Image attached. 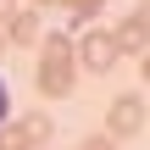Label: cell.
I'll return each instance as SVG.
<instances>
[{"mask_svg":"<svg viewBox=\"0 0 150 150\" xmlns=\"http://www.w3.org/2000/svg\"><path fill=\"white\" fill-rule=\"evenodd\" d=\"M78 45L67 39V33H45L39 39V72H33V83H39V95L45 100H67L72 89H78Z\"/></svg>","mask_w":150,"mask_h":150,"instance_id":"1","label":"cell"},{"mask_svg":"<svg viewBox=\"0 0 150 150\" xmlns=\"http://www.w3.org/2000/svg\"><path fill=\"white\" fill-rule=\"evenodd\" d=\"M72 45H78V67H83V72H111V67L122 61V45H117L111 28H95V22H89V28H78Z\"/></svg>","mask_w":150,"mask_h":150,"instance_id":"2","label":"cell"},{"mask_svg":"<svg viewBox=\"0 0 150 150\" xmlns=\"http://www.w3.org/2000/svg\"><path fill=\"white\" fill-rule=\"evenodd\" d=\"M145 117H150L145 95H117L111 111H106V134H111V139H134V134L145 128Z\"/></svg>","mask_w":150,"mask_h":150,"instance_id":"3","label":"cell"},{"mask_svg":"<svg viewBox=\"0 0 150 150\" xmlns=\"http://www.w3.org/2000/svg\"><path fill=\"white\" fill-rule=\"evenodd\" d=\"M11 134H17V145H22V150L56 145V122H50L45 111H28V117H17V122H11Z\"/></svg>","mask_w":150,"mask_h":150,"instance_id":"4","label":"cell"},{"mask_svg":"<svg viewBox=\"0 0 150 150\" xmlns=\"http://www.w3.org/2000/svg\"><path fill=\"white\" fill-rule=\"evenodd\" d=\"M0 33H6V45H17V50H22V45H39V39H45V28H39V11H28V6H17V17H11V22H6Z\"/></svg>","mask_w":150,"mask_h":150,"instance_id":"5","label":"cell"},{"mask_svg":"<svg viewBox=\"0 0 150 150\" xmlns=\"http://www.w3.org/2000/svg\"><path fill=\"white\" fill-rule=\"evenodd\" d=\"M111 33H117L122 56H145V50H150V22L139 17V11H134V17H122V22H117Z\"/></svg>","mask_w":150,"mask_h":150,"instance_id":"6","label":"cell"},{"mask_svg":"<svg viewBox=\"0 0 150 150\" xmlns=\"http://www.w3.org/2000/svg\"><path fill=\"white\" fill-rule=\"evenodd\" d=\"M56 6H61V17L72 28H89L95 17H106V0H56Z\"/></svg>","mask_w":150,"mask_h":150,"instance_id":"7","label":"cell"},{"mask_svg":"<svg viewBox=\"0 0 150 150\" xmlns=\"http://www.w3.org/2000/svg\"><path fill=\"white\" fill-rule=\"evenodd\" d=\"M117 145H122V139H111V134H89L78 150H117Z\"/></svg>","mask_w":150,"mask_h":150,"instance_id":"8","label":"cell"},{"mask_svg":"<svg viewBox=\"0 0 150 150\" xmlns=\"http://www.w3.org/2000/svg\"><path fill=\"white\" fill-rule=\"evenodd\" d=\"M0 122H11V83L0 78Z\"/></svg>","mask_w":150,"mask_h":150,"instance_id":"9","label":"cell"},{"mask_svg":"<svg viewBox=\"0 0 150 150\" xmlns=\"http://www.w3.org/2000/svg\"><path fill=\"white\" fill-rule=\"evenodd\" d=\"M11 17H17V0H0V28H6Z\"/></svg>","mask_w":150,"mask_h":150,"instance_id":"10","label":"cell"},{"mask_svg":"<svg viewBox=\"0 0 150 150\" xmlns=\"http://www.w3.org/2000/svg\"><path fill=\"white\" fill-rule=\"evenodd\" d=\"M134 11H139V17H145V22H150V0H134Z\"/></svg>","mask_w":150,"mask_h":150,"instance_id":"11","label":"cell"},{"mask_svg":"<svg viewBox=\"0 0 150 150\" xmlns=\"http://www.w3.org/2000/svg\"><path fill=\"white\" fill-rule=\"evenodd\" d=\"M139 72H145V83H150V50H145V56H139Z\"/></svg>","mask_w":150,"mask_h":150,"instance_id":"12","label":"cell"},{"mask_svg":"<svg viewBox=\"0 0 150 150\" xmlns=\"http://www.w3.org/2000/svg\"><path fill=\"white\" fill-rule=\"evenodd\" d=\"M0 56H6V33H0Z\"/></svg>","mask_w":150,"mask_h":150,"instance_id":"13","label":"cell"},{"mask_svg":"<svg viewBox=\"0 0 150 150\" xmlns=\"http://www.w3.org/2000/svg\"><path fill=\"white\" fill-rule=\"evenodd\" d=\"M33 6H56V0H33Z\"/></svg>","mask_w":150,"mask_h":150,"instance_id":"14","label":"cell"},{"mask_svg":"<svg viewBox=\"0 0 150 150\" xmlns=\"http://www.w3.org/2000/svg\"><path fill=\"white\" fill-rule=\"evenodd\" d=\"M39 150H56V145H39Z\"/></svg>","mask_w":150,"mask_h":150,"instance_id":"15","label":"cell"}]
</instances>
